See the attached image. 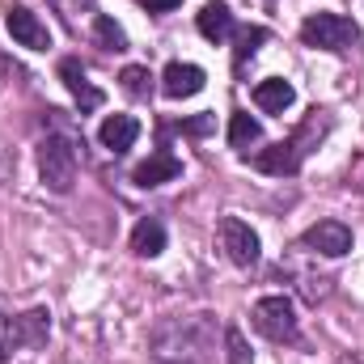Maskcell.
Segmentation results:
<instances>
[{"mask_svg": "<svg viewBox=\"0 0 364 364\" xmlns=\"http://www.w3.org/2000/svg\"><path fill=\"white\" fill-rule=\"evenodd\" d=\"M132 250H136L140 259H157V255L166 250V225H161L157 216H144V220L132 229Z\"/></svg>", "mask_w": 364, "mask_h": 364, "instance_id": "obj_15", "label": "cell"}, {"mask_svg": "<svg viewBox=\"0 0 364 364\" xmlns=\"http://www.w3.org/2000/svg\"><path fill=\"white\" fill-rule=\"evenodd\" d=\"M60 81L68 85V93L77 97V106H81V114H90V110H97L102 102H106V93L102 90H93L90 85V77H85V68H81V60H60Z\"/></svg>", "mask_w": 364, "mask_h": 364, "instance_id": "obj_9", "label": "cell"}, {"mask_svg": "<svg viewBox=\"0 0 364 364\" xmlns=\"http://www.w3.org/2000/svg\"><path fill=\"white\" fill-rule=\"evenodd\" d=\"M292 102H296V90H292L288 81H279V77L255 85V106H259V110H267V114H284Z\"/></svg>", "mask_w": 364, "mask_h": 364, "instance_id": "obj_16", "label": "cell"}, {"mask_svg": "<svg viewBox=\"0 0 364 364\" xmlns=\"http://www.w3.org/2000/svg\"><path fill=\"white\" fill-rule=\"evenodd\" d=\"M225 348H229V364H246L250 360V348H246V339H242L237 326H225Z\"/></svg>", "mask_w": 364, "mask_h": 364, "instance_id": "obj_21", "label": "cell"}, {"mask_svg": "<svg viewBox=\"0 0 364 364\" xmlns=\"http://www.w3.org/2000/svg\"><path fill=\"white\" fill-rule=\"evenodd\" d=\"M93 30H97V43H102L106 51H127V34H123L106 13H97V17H93Z\"/></svg>", "mask_w": 364, "mask_h": 364, "instance_id": "obj_19", "label": "cell"}, {"mask_svg": "<svg viewBox=\"0 0 364 364\" xmlns=\"http://www.w3.org/2000/svg\"><path fill=\"white\" fill-rule=\"evenodd\" d=\"M9 352H17L13 348V314H4V305H0V364Z\"/></svg>", "mask_w": 364, "mask_h": 364, "instance_id": "obj_22", "label": "cell"}, {"mask_svg": "<svg viewBox=\"0 0 364 364\" xmlns=\"http://www.w3.org/2000/svg\"><path fill=\"white\" fill-rule=\"evenodd\" d=\"M9 174H13V157H9V149L0 144V182L9 178Z\"/></svg>", "mask_w": 364, "mask_h": 364, "instance_id": "obj_24", "label": "cell"}, {"mask_svg": "<svg viewBox=\"0 0 364 364\" xmlns=\"http://www.w3.org/2000/svg\"><path fill=\"white\" fill-rule=\"evenodd\" d=\"M140 4H144L149 13H170V9H178L182 0H140Z\"/></svg>", "mask_w": 364, "mask_h": 364, "instance_id": "obj_23", "label": "cell"}, {"mask_svg": "<svg viewBox=\"0 0 364 364\" xmlns=\"http://www.w3.org/2000/svg\"><path fill=\"white\" fill-rule=\"evenodd\" d=\"M4 21H9V34H13L21 47H30V51H47V47H51V30H47L26 4H13Z\"/></svg>", "mask_w": 364, "mask_h": 364, "instance_id": "obj_8", "label": "cell"}, {"mask_svg": "<svg viewBox=\"0 0 364 364\" xmlns=\"http://www.w3.org/2000/svg\"><path fill=\"white\" fill-rule=\"evenodd\" d=\"M263 136V127H259V119H250L246 110H237L233 119H229V144L233 149H246V144H255Z\"/></svg>", "mask_w": 364, "mask_h": 364, "instance_id": "obj_17", "label": "cell"}, {"mask_svg": "<svg viewBox=\"0 0 364 364\" xmlns=\"http://www.w3.org/2000/svg\"><path fill=\"white\" fill-rule=\"evenodd\" d=\"M233 13H229V4H203L199 9V34L208 38V43H225V38H233Z\"/></svg>", "mask_w": 364, "mask_h": 364, "instance_id": "obj_14", "label": "cell"}, {"mask_svg": "<svg viewBox=\"0 0 364 364\" xmlns=\"http://www.w3.org/2000/svg\"><path fill=\"white\" fill-rule=\"evenodd\" d=\"M250 322H255V331H259L263 339H272V343H296V339H301L296 309H292L288 296H263V301H255Z\"/></svg>", "mask_w": 364, "mask_h": 364, "instance_id": "obj_4", "label": "cell"}, {"mask_svg": "<svg viewBox=\"0 0 364 364\" xmlns=\"http://www.w3.org/2000/svg\"><path fill=\"white\" fill-rule=\"evenodd\" d=\"M259 43H267V30L263 26H250V30H242L237 34V73L246 68V60L259 51Z\"/></svg>", "mask_w": 364, "mask_h": 364, "instance_id": "obj_20", "label": "cell"}, {"mask_svg": "<svg viewBox=\"0 0 364 364\" xmlns=\"http://www.w3.org/2000/svg\"><path fill=\"white\" fill-rule=\"evenodd\" d=\"M220 326L212 314H178L153 326L149 348L161 364H208L216 356Z\"/></svg>", "mask_w": 364, "mask_h": 364, "instance_id": "obj_1", "label": "cell"}, {"mask_svg": "<svg viewBox=\"0 0 364 364\" xmlns=\"http://www.w3.org/2000/svg\"><path fill=\"white\" fill-rule=\"evenodd\" d=\"M47 335H51V314L47 309L13 314V348H43Z\"/></svg>", "mask_w": 364, "mask_h": 364, "instance_id": "obj_10", "label": "cell"}, {"mask_svg": "<svg viewBox=\"0 0 364 364\" xmlns=\"http://www.w3.org/2000/svg\"><path fill=\"white\" fill-rule=\"evenodd\" d=\"M203 68L199 64H182V60H174L166 73H161V93L166 97H195V93L203 90Z\"/></svg>", "mask_w": 364, "mask_h": 364, "instance_id": "obj_12", "label": "cell"}, {"mask_svg": "<svg viewBox=\"0 0 364 364\" xmlns=\"http://www.w3.org/2000/svg\"><path fill=\"white\" fill-rule=\"evenodd\" d=\"M318 114L322 110H314V119L292 136V140H279V144H272V149H263L259 157H255V170H263V174H272V178H292L296 170H301V161H305V136L314 132V123H318Z\"/></svg>", "mask_w": 364, "mask_h": 364, "instance_id": "obj_5", "label": "cell"}, {"mask_svg": "<svg viewBox=\"0 0 364 364\" xmlns=\"http://www.w3.org/2000/svg\"><path fill=\"white\" fill-rule=\"evenodd\" d=\"M136 136H140V123H136L132 114H110V119H102V127H97V140H102V149H110V153H127V149L136 144Z\"/></svg>", "mask_w": 364, "mask_h": 364, "instance_id": "obj_13", "label": "cell"}, {"mask_svg": "<svg viewBox=\"0 0 364 364\" xmlns=\"http://www.w3.org/2000/svg\"><path fill=\"white\" fill-rule=\"evenodd\" d=\"M38 178L47 191L64 195L77 182V140L64 132H47V140L38 144Z\"/></svg>", "mask_w": 364, "mask_h": 364, "instance_id": "obj_2", "label": "cell"}, {"mask_svg": "<svg viewBox=\"0 0 364 364\" xmlns=\"http://www.w3.org/2000/svg\"><path fill=\"white\" fill-rule=\"evenodd\" d=\"M178 174H182V161L174 157V153H166V149H157V153H153L149 161H140V166L132 170V182L149 191V186H161V182H174Z\"/></svg>", "mask_w": 364, "mask_h": 364, "instance_id": "obj_11", "label": "cell"}, {"mask_svg": "<svg viewBox=\"0 0 364 364\" xmlns=\"http://www.w3.org/2000/svg\"><path fill=\"white\" fill-rule=\"evenodd\" d=\"M309 250H318V255H326V259H343L348 250H352V229L348 225H339V220H318V225H309L305 229V237H301Z\"/></svg>", "mask_w": 364, "mask_h": 364, "instance_id": "obj_7", "label": "cell"}, {"mask_svg": "<svg viewBox=\"0 0 364 364\" xmlns=\"http://www.w3.org/2000/svg\"><path fill=\"white\" fill-rule=\"evenodd\" d=\"M119 81H123V93L136 97V102H144V97L153 93V77H149V68H140V64H127V68L119 73Z\"/></svg>", "mask_w": 364, "mask_h": 364, "instance_id": "obj_18", "label": "cell"}, {"mask_svg": "<svg viewBox=\"0 0 364 364\" xmlns=\"http://www.w3.org/2000/svg\"><path fill=\"white\" fill-rule=\"evenodd\" d=\"M220 246H225V255H229L233 267H255L259 255H263L259 233H255L242 216H225V220H220Z\"/></svg>", "mask_w": 364, "mask_h": 364, "instance_id": "obj_6", "label": "cell"}, {"mask_svg": "<svg viewBox=\"0 0 364 364\" xmlns=\"http://www.w3.org/2000/svg\"><path fill=\"white\" fill-rule=\"evenodd\" d=\"M301 43L314 47V51H348L352 43H360V30H356L352 17L314 13V17H305V26H301Z\"/></svg>", "mask_w": 364, "mask_h": 364, "instance_id": "obj_3", "label": "cell"}]
</instances>
